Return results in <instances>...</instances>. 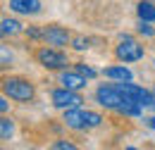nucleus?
<instances>
[{
	"mask_svg": "<svg viewBox=\"0 0 155 150\" xmlns=\"http://www.w3.org/2000/svg\"><path fill=\"white\" fill-rule=\"evenodd\" d=\"M96 98H98V103H100L103 107H107V110H119V105L127 100L124 93H122L117 86H100L96 91Z\"/></svg>",
	"mask_w": 155,
	"mask_h": 150,
	"instance_id": "2",
	"label": "nucleus"
},
{
	"mask_svg": "<svg viewBox=\"0 0 155 150\" xmlns=\"http://www.w3.org/2000/svg\"><path fill=\"white\" fill-rule=\"evenodd\" d=\"M64 124L72 126V129H88L86 126V110H81V107L64 110Z\"/></svg>",
	"mask_w": 155,
	"mask_h": 150,
	"instance_id": "6",
	"label": "nucleus"
},
{
	"mask_svg": "<svg viewBox=\"0 0 155 150\" xmlns=\"http://www.w3.org/2000/svg\"><path fill=\"white\" fill-rule=\"evenodd\" d=\"M2 91H5V95L15 98V100H31L34 98V86L26 79H19V76L5 79L2 81Z\"/></svg>",
	"mask_w": 155,
	"mask_h": 150,
	"instance_id": "1",
	"label": "nucleus"
},
{
	"mask_svg": "<svg viewBox=\"0 0 155 150\" xmlns=\"http://www.w3.org/2000/svg\"><path fill=\"white\" fill-rule=\"evenodd\" d=\"M153 93H155V91H153Z\"/></svg>",
	"mask_w": 155,
	"mask_h": 150,
	"instance_id": "22",
	"label": "nucleus"
},
{
	"mask_svg": "<svg viewBox=\"0 0 155 150\" xmlns=\"http://www.w3.org/2000/svg\"><path fill=\"white\" fill-rule=\"evenodd\" d=\"M55 148H58V150H74V145H72V143H67V141H58V143H55Z\"/></svg>",
	"mask_w": 155,
	"mask_h": 150,
	"instance_id": "19",
	"label": "nucleus"
},
{
	"mask_svg": "<svg viewBox=\"0 0 155 150\" xmlns=\"http://www.w3.org/2000/svg\"><path fill=\"white\" fill-rule=\"evenodd\" d=\"M105 76L107 79H115V81H131V72L127 67H107Z\"/></svg>",
	"mask_w": 155,
	"mask_h": 150,
	"instance_id": "10",
	"label": "nucleus"
},
{
	"mask_svg": "<svg viewBox=\"0 0 155 150\" xmlns=\"http://www.w3.org/2000/svg\"><path fill=\"white\" fill-rule=\"evenodd\" d=\"M38 62L43 67H48V69H62V67H67V57L64 53H60V50H53V48H41L38 53Z\"/></svg>",
	"mask_w": 155,
	"mask_h": 150,
	"instance_id": "5",
	"label": "nucleus"
},
{
	"mask_svg": "<svg viewBox=\"0 0 155 150\" xmlns=\"http://www.w3.org/2000/svg\"><path fill=\"white\" fill-rule=\"evenodd\" d=\"M60 81H62V86H64V88H72V91H79V88H84V86H86V79H84L81 72H62Z\"/></svg>",
	"mask_w": 155,
	"mask_h": 150,
	"instance_id": "9",
	"label": "nucleus"
},
{
	"mask_svg": "<svg viewBox=\"0 0 155 150\" xmlns=\"http://www.w3.org/2000/svg\"><path fill=\"white\" fill-rule=\"evenodd\" d=\"M10 10H15L19 15H38L41 2L38 0H10Z\"/></svg>",
	"mask_w": 155,
	"mask_h": 150,
	"instance_id": "7",
	"label": "nucleus"
},
{
	"mask_svg": "<svg viewBox=\"0 0 155 150\" xmlns=\"http://www.w3.org/2000/svg\"><path fill=\"white\" fill-rule=\"evenodd\" d=\"M12 131H15L12 122H10V119H0V138H2V141H7V138L12 136Z\"/></svg>",
	"mask_w": 155,
	"mask_h": 150,
	"instance_id": "13",
	"label": "nucleus"
},
{
	"mask_svg": "<svg viewBox=\"0 0 155 150\" xmlns=\"http://www.w3.org/2000/svg\"><path fill=\"white\" fill-rule=\"evenodd\" d=\"M84 98L77 95L72 88H60V91H53V105L60 107V110H69V107H81Z\"/></svg>",
	"mask_w": 155,
	"mask_h": 150,
	"instance_id": "4",
	"label": "nucleus"
},
{
	"mask_svg": "<svg viewBox=\"0 0 155 150\" xmlns=\"http://www.w3.org/2000/svg\"><path fill=\"white\" fill-rule=\"evenodd\" d=\"M45 41L50 43V45H67V41H69V34L62 29V26H45Z\"/></svg>",
	"mask_w": 155,
	"mask_h": 150,
	"instance_id": "8",
	"label": "nucleus"
},
{
	"mask_svg": "<svg viewBox=\"0 0 155 150\" xmlns=\"http://www.w3.org/2000/svg\"><path fill=\"white\" fill-rule=\"evenodd\" d=\"M0 31H2V36H15V34L21 31V24L17 21V19H2Z\"/></svg>",
	"mask_w": 155,
	"mask_h": 150,
	"instance_id": "12",
	"label": "nucleus"
},
{
	"mask_svg": "<svg viewBox=\"0 0 155 150\" xmlns=\"http://www.w3.org/2000/svg\"><path fill=\"white\" fill-rule=\"evenodd\" d=\"M72 43H74V48H77V50H86V48H88V38H84V36H77Z\"/></svg>",
	"mask_w": 155,
	"mask_h": 150,
	"instance_id": "16",
	"label": "nucleus"
},
{
	"mask_svg": "<svg viewBox=\"0 0 155 150\" xmlns=\"http://www.w3.org/2000/svg\"><path fill=\"white\" fill-rule=\"evenodd\" d=\"M100 122H103V117H100L98 112H88V110H86V126H88V129L100 126Z\"/></svg>",
	"mask_w": 155,
	"mask_h": 150,
	"instance_id": "14",
	"label": "nucleus"
},
{
	"mask_svg": "<svg viewBox=\"0 0 155 150\" xmlns=\"http://www.w3.org/2000/svg\"><path fill=\"white\" fill-rule=\"evenodd\" d=\"M7 107H10V105H7V100H5V98H0V112H7Z\"/></svg>",
	"mask_w": 155,
	"mask_h": 150,
	"instance_id": "20",
	"label": "nucleus"
},
{
	"mask_svg": "<svg viewBox=\"0 0 155 150\" xmlns=\"http://www.w3.org/2000/svg\"><path fill=\"white\" fill-rule=\"evenodd\" d=\"M136 12H138V17L143 21H155V5L153 2H141L136 7Z\"/></svg>",
	"mask_w": 155,
	"mask_h": 150,
	"instance_id": "11",
	"label": "nucleus"
},
{
	"mask_svg": "<svg viewBox=\"0 0 155 150\" xmlns=\"http://www.w3.org/2000/svg\"><path fill=\"white\" fill-rule=\"evenodd\" d=\"M117 57L122 60V62H136V60H141L143 57V45H138L134 38H122L119 41V45L115 48Z\"/></svg>",
	"mask_w": 155,
	"mask_h": 150,
	"instance_id": "3",
	"label": "nucleus"
},
{
	"mask_svg": "<svg viewBox=\"0 0 155 150\" xmlns=\"http://www.w3.org/2000/svg\"><path fill=\"white\" fill-rule=\"evenodd\" d=\"M77 72H81L86 79H93V76H96V69H91V67H86V64H77Z\"/></svg>",
	"mask_w": 155,
	"mask_h": 150,
	"instance_id": "15",
	"label": "nucleus"
},
{
	"mask_svg": "<svg viewBox=\"0 0 155 150\" xmlns=\"http://www.w3.org/2000/svg\"><path fill=\"white\" fill-rule=\"evenodd\" d=\"M26 34H29V38H43V36H45V29L41 31V29H36V26H29Z\"/></svg>",
	"mask_w": 155,
	"mask_h": 150,
	"instance_id": "17",
	"label": "nucleus"
},
{
	"mask_svg": "<svg viewBox=\"0 0 155 150\" xmlns=\"http://www.w3.org/2000/svg\"><path fill=\"white\" fill-rule=\"evenodd\" d=\"M148 126H150V129H155V117H150V119H148Z\"/></svg>",
	"mask_w": 155,
	"mask_h": 150,
	"instance_id": "21",
	"label": "nucleus"
},
{
	"mask_svg": "<svg viewBox=\"0 0 155 150\" xmlns=\"http://www.w3.org/2000/svg\"><path fill=\"white\" fill-rule=\"evenodd\" d=\"M138 34H143V36H153L155 31L150 29V26H148V24H146V21H143V19H141V26H138Z\"/></svg>",
	"mask_w": 155,
	"mask_h": 150,
	"instance_id": "18",
	"label": "nucleus"
}]
</instances>
